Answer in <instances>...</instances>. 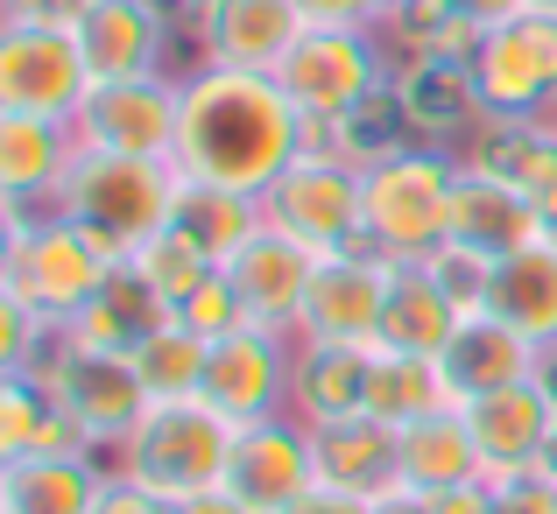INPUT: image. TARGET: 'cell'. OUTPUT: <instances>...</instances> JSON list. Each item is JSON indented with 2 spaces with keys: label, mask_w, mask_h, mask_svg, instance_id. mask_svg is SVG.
Returning a JSON list of instances; mask_svg holds the SVG:
<instances>
[{
  "label": "cell",
  "mask_w": 557,
  "mask_h": 514,
  "mask_svg": "<svg viewBox=\"0 0 557 514\" xmlns=\"http://www.w3.org/2000/svg\"><path fill=\"white\" fill-rule=\"evenodd\" d=\"M177 85H184L177 176L184 184H219V190L269 198L283 184V170L304 155V141H311L297 99L275 85V71L198 64Z\"/></svg>",
  "instance_id": "obj_1"
},
{
  "label": "cell",
  "mask_w": 557,
  "mask_h": 514,
  "mask_svg": "<svg viewBox=\"0 0 557 514\" xmlns=\"http://www.w3.org/2000/svg\"><path fill=\"white\" fill-rule=\"evenodd\" d=\"M177 198H184V176L177 163H149V155H107V149H85L78 170L64 176L50 212L71 218L85 240L99 247L107 261H135L156 233L177 226Z\"/></svg>",
  "instance_id": "obj_2"
},
{
  "label": "cell",
  "mask_w": 557,
  "mask_h": 514,
  "mask_svg": "<svg viewBox=\"0 0 557 514\" xmlns=\"http://www.w3.org/2000/svg\"><path fill=\"white\" fill-rule=\"evenodd\" d=\"M233 437H240V423H226L212 402H198V394H184V402H149L141 423L121 437V473L113 479L156 493V501L198 507V501H212V493H226Z\"/></svg>",
  "instance_id": "obj_3"
},
{
  "label": "cell",
  "mask_w": 557,
  "mask_h": 514,
  "mask_svg": "<svg viewBox=\"0 0 557 514\" xmlns=\"http://www.w3.org/2000/svg\"><path fill=\"white\" fill-rule=\"evenodd\" d=\"M121 261H107L92 240H85L71 218L42 212H8V254H0V303L28 311L36 325H50L57 339L71 331V317L107 289V275Z\"/></svg>",
  "instance_id": "obj_4"
},
{
  "label": "cell",
  "mask_w": 557,
  "mask_h": 514,
  "mask_svg": "<svg viewBox=\"0 0 557 514\" xmlns=\"http://www.w3.org/2000/svg\"><path fill=\"white\" fill-rule=\"evenodd\" d=\"M451 184L459 163L437 149H381L360 170V204H368V254L381 261H431L451 226Z\"/></svg>",
  "instance_id": "obj_5"
},
{
  "label": "cell",
  "mask_w": 557,
  "mask_h": 514,
  "mask_svg": "<svg viewBox=\"0 0 557 514\" xmlns=\"http://www.w3.org/2000/svg\"><path fill=\"white\" fill-rule=\"evenodd\" d=\"M360 155H318L304 149L283 170V184L261 198L269 226H283L289 240H304L311 254H354L368 247V204H360Z\"/></svg>",
  "instance_id": "obj_6"
},
{
  "label": "cell",
  "mask_w": 557,
  "mask_h": 514,
  "mask_svg": "<svg viewBox=\"0 0 557 514\" xmlns=\"http://www.w3.org/2000/svg\"><path fill=\"white\" fill-rule=\"evenodd\" d=\"M275 85L297 99L304 127H354L381 99V50L368 28H304L297 50L275 64Z\"/></svg>",
  "instance_id": "obj_7"
},
{
  "label": "cell",
  "mask_w": 557,
  "mask_h": 514,
  "mask_svg": "<svg viewBox=\"0 0 557 514\" xmlns=\"http://www.w3.org/2000/svg\"><path fill=\"white\" fill-rule=\"evenodd\" d=\"M487 121H550L557 113V14H516L487 28L466 57Z\"/></svg>",
  "instance_id": "obj_8"
},
{
  "label": "cell",
  "mask_w": 557,
  "mask_h": 514,
  "mask_svg": "<svg viewBox=\"0 0 557 514\" xmlns=\"http://www.w3.org/2000/svg\"><path fill=\"white\" fill-rule=\"evenodd\" d=\"M85 99H92V64H85L78 28L0 22V113L71 127Z\"/></svg>",
  "instance_id": "obj_9"
},
{
  "label": "cell",
  "mask_w": 557,
  "mask_h": 514,
  "mask_svg": "<svg viewBox=\"0 0 557 514\" xmlns=\"http://www.w3.org/2000/svg\"><path fill=\"white\" fill-rule=\"evenodd\" d=\"M177 127H184V85L163 71V78H113V85H92V99L78 106L71 135H78V149L177 163Z\"/></svg>",
  "instance_id": "obj_10"
},
{
  "label": "cell",
  "mask_w": 557,
  "mask_h": 514,
  "mask_svg": "<svg viewBox=\"0 0 557 514\" xmlns=\"http://www.w3.org/2000/svg\"><path fill=\"white\" fill-rule=\"evenodd\" d=\"M289 374H297L289 331L233 325L226 339H212V352H205L198 402H212L226 423H269V416H283V402H289Z\"/></svg>",
  "instance_id": "obj_11"
},
{
  "label": "cell",
  "mask_w": 557,
  "mask_h": 514,
  "mask_svg": "<svg viewBox=\"0 0 557 514\" xmlns=\"http://www.w3.org/2000/svg\"><path fill=\"white\" fill-rule=\"evenodd\" d=\"M388 289H395V261L368 254H332L318 261V283L304 297L297 339L304 346H354V352H381V317H388Z\"/></svg>",
  "instance_id": "obj_12"
},
{
  "label": "cell",
  "mask_w": 557,
  "mask_h": 514,
  "mask_svg": "<svg viewBox=\"0 0 557 514\" xmlns=\"http://www.w3.org/2000/svg\"><path fill=\"white\" fill-rule=\"evenodd\" d=\"M318 487V459H311V430L297 416H269V423H240L233 437V465H226V493L247 514H283L289 501Z\"/></svg>",
  "instance_id": "obj_13"
},
{
  "label": "cell",
  "mask_w": 557,
  "mask_h": 514,
  "mask_svg": "<svg viewBox=\"0 0 557 514\" xmlns=\"http://www.w3.org/2000/svg\"><path fill=\"white\" fill-rule=\"evenodd\" d=\"M550 240V218L536 212L530 190H516L508 176L480 170V163H459V184H451V226H445V247H466L480 261H508L522 247Z\"/></svg>",
  "instance_id": "obj_14"
},
{
  "label": "cell",
  "mask_w": 557,
  "mask_h": 514,
  "mask_svg": "<svg viewBox=\"0 0 557 514\" xmlns=\"http://www.w3.org/2000/svg\"><path fill=\"white\" fill-rule=\"evenodd\" d=\"M42 380H50V394L78 416V430L92 437V444H121L141 423V409H149V388H141L127 352H71L57 339V366Z\"/></svg>",
  "instance_id": "obj_15"
},
{
  "label": "cell",
  "mask_w": 557,
  "mask_h": 514,
  "mask_svg": "<svg viewBox=\"0 0 557 514\" xmlns=\"http://www.w3.org/2000/svg\"><path fill=\"white\" fill-rule=\"evenodd\" d=\"M318 261L304 240H289L283 226H261L240 254L226 261V289L240 297L247 325H269V331H289L297 339V317H304V297L318 283Z\"/></svg>",
  "instance_id": "obj_16"
},
{
  "label": "cell",
  "mask_w": 557,
  "mask_h": 514,
  "mask_svg": "<svg viewBox=\"0 0 557 514\" xmlns=\"http://www.w3.org/2000/svg\"><path fill=\"white\" fill-rule=\"evenodd\" d=\"M459 416L480 444L487 479H508V473H536V465H544V444L557 430V394L544 380H516V388H502V394L459 402Z\"/></svg>",
  "instance_id": "obj_17"
},
{
  "label": "cell",
  "mask_w": 557,
  "mask_h": 514,
  "mask_svg": "<svg viewBox=\"0 0 557 514\" xmlns=\"http://www.w3.org/2000/svg\"><path fill=\"white\" fill-rule=\"evenodd\" d=\"M190 36H198L205 64L226 71H275L304 36L297 0H205L190 14Z\"/></svg>",
  "instance_id": "obj_18"
},
{
  "label": "cell",
  "mask_w": 557,
  "mask_h": 514,
  "mask_svg": "<svg viewBox=\"0 0 557 514\" xmlns=\"http://www.w3.org/2000/svg\"><path fill=\"white\" fill-rule=\"evenodd\" d=\"M311 430V459H318V487L332 493H360V501H388L403 493V430L381 416H339V423H304Z\"/></svg>",
  "instance_id": "obj_19"
},
{
  "label": "cell",
  "mask_w": 557,
  "mask_h": 514,
  "mask_svg": "<svg viewBox=\"0 0 557 514\" xmlns=\"http://www.w3.org/2000/svg\"><path fill=\"white\" fill-rule=\"evenodd\" d=\"M85 64H92V85L113 78H163V50H170V14L156 0H99L78 22Z\"/></svg>",
  "instance_id": "obj_20"
},
{
  "label": "cell",
  "mask_w": 557,
  "mask_h": 514,
  "mask_svg": "<svg viewBox=\"0 0 557 514\" xmlns=\"http://www.w3.org/2000/svg\"><path fill=\"white\" fill-rule=\"evenodd\" d=\"M78 135L64 121H28V113H0V198L8 212H28V204L64 190V176L78 170Z\"/></svg>",
  "instance_id": "obj_21"
},
{
  "label": "cell",
  "mask_w": 557,
  "mask_h": 514,
  "mask_svg": "<svg viewBox=\"0 0 557 514\" xmlns=\"http://www.w3.org/2000/svg\"><path fill=\"white\" fill-rule=\"evenodd\" d=\"M99 493H107V479L78 451L0 459V514H99Z\"/></svg>",
  "instance_id": "obj_22"
},
{
  "label": "cell",
  "mask_w": 557,
  "mask_h": 514,
  "mask_svg": "<svg viewBox=\"0 0 557 514\" xmlns=\"http://www.w3.org/2000/svg\"><path fill=\"white\" fill-rule=\"evenodd\" d=\"M473 311L451 303V289L437 283L423 261H395L388 317H381V352H417V360H445V346L459 339V325Z\"/></svg>",
  "instance_id": "obj_23"
},
{
  "label": "cell",
  "mask_w": 557,
  "mask_h": 514,
  "mask_svg": "<svg viewBox=\"0 0 557 514\" xmlns=\"http://www.w3.org/2000/svg\"><path fill=\"white\" fill-rule=\"evenodd\" d=\"M480 311L502 317L508 331H522L536 352L557 346V240H536V247H522V254L494 261Z\"/></svg>",
  "instance_id": "obj_24"
},
{
  "label": "cell",
  "mask_w": 557,
  "mask_h": 514,
  "mask_svg": "<svg viewBox=\"0 0 557 514\" xmlns=\"http://www.w3.org/2000/svg\"><path fill=\"white\" fill-rule=\"evenodd\" d=\"M536 352L522 331H508L502 317H487V311H473L459 325V339L445 346V380H451V394L459 402H480V394H502V388H516V380H536Z\"/></svg>",
  "instance_id": "obj_25"
},
{
  "label": "cell",
  "mask_w": 557,
  "mask_h": 514,
  "mask_svg": "<svg viewBox=\"0 0 557 514\" xmlns=\"http://www.w3.org/2000/svg\"><path fill=\"white\" fill-rule=\"evenodd\" d=\"M170 317H177V311H170V303L135 275V261H121V268L107 275V289L71 317L64 346L71 352H135L156 325H170Z\"/></svg>",
  "instance_id": "obj_26"
},
{
  "label": "cell",
  "mask_w": 557,
  "mask_h": 514,
  "mask_svg": "<svg viewBox=\"0 0 557 514\" xmlns=\"http://www.w3.org/2000/svg\"><path fill=\"white\" fill-rule=\"evenodd\" d=\"M395 459H403V493H417V501H445V493L480 487V479H487V465H480V444H473V430H466L459 409L409 423Z\"/></svg>",
  "instance_id": "obj_27"
},
{
  "label": "cell",
  "mask_w": 557,
  "mask_h": 514,
  "mask_svg": "<svg viewBox=\"0 0 557 514\" xmlns=\"http://www.w3.org/2000/svg\"><path fill=\"white\" fill-rule=\"evenodd\" d=\"M368 374H374V352L304 346L297 339V374H289V409H297V423L360 416V409H368Z\"/></svg>",
  "instance_id": "obj_28"
},
{
  "label": "cell",
  "mask_w": 557,
  "mask_h": 514,
  "mask_svg": "<svg viewBox=\"0 0 557 514\" xmlns=\"http://www.w3.org/2000/svg\"><path fill=\"white\" fill-rule=\"evenodd\" d=\"M445 409H459V394H451V380H445V360H417V352H374L368 416L395 423V430H409V423L445 416Z\"/></svg>",
  "instance_id": "obj_29"
},
{
  "label": "cell",
  "mask_w": 557,
  "mask_h": 514,
  "mask_svg": "<svg viewBox=\"0 0 557 514\" xmlns=\"http://www.w3.org/2000/svg\"><path fill=\"white\" fill-rule=\"evenodd\" d=\"M395 113H403V121H417V127H431V135L473 121V113H480V92H473L466 57H417V64L403 71V85H395Z\"/></svg>",
  "instance_id": "obj_30"
},
{
  "label": "cell",
  "mask_w": 557,
  "mask_h": 514,
  "mask_svg": "<svg viewBox=\"0 0 557 514\" xmlns=\"http://www.w3.org/2000/svg\"><path fill=\"white\" fill-rule=\"evenodd\" d=\"M177 226L190 240L205 247V254L226 268L233 254H240L247 240H255L261 226H269V212H261V198H247V190H219V184H184L177 198Z\"/></svg>",
  "instance_id": "obj_31"
},
{
  "label": "cell",
  "mask_w": 557,
  "mask_h": 514,
  "mask_svg": "<svg viewBox=\"0 0 557 514\" xmlns=\"http://www.w3.org/2000/svg\"><path fill=\"white\" fill-rule=\"evenodd\" d=\"M205 352H212V339L190 331L184 317H170V325H156L127 360H135L149 402H184V394H198V380H205Z\"/></svg>",
  "instance_id": "obj_32"
},
{
  "label": "cell",
  "mask_w": 557,
  "mask_h": 514,
  "mask_svg": "<svg viewBox=\"0 0 557 514\" xmlns=\"http://www.w3.org/2000/svg\"><path fill=\"white\" fill-rule=\"evenodd\" d=\"M135 275H141V283H149L156 297L170 303V311H184V303L198 297L205 283H219V261L205 254V247L190 240L184 226H170V233H156V240L135 254Z\"/></svg>",
  "instance_id": "obj_33"
},
{
  "label": "cell",
  "mask_w": 557,
  "mask_h": 514,
  "mask_svg": "<svg viewBox=\"0 0 557 514\" xmlns=\"http://www.w3.org/2000/svg\"><path fill=\"white\" fill-rule=\"evenodd\" d=\"M50 409H57V394H50V380H42V374H8V380H0V459L36 451Z\"/></svg>",
  "instance_id": "obj_34"
},
{
  "label": "cell",
  "mask_w": 557,
  "mask_h": 514,
  "mask_svg": "<svg viewBox=\"0 0 557 514\" xmlns=\"http://www.w3.org/2000/svg\"><path fill=\"white\" fill-rule=\"evenodd\" d=\"M487 514H557V479H544V473L487 479Z\"/></svg>",
  "instance_id": "obj_35"
},
{
  "label": "cell",
  "mask_w": 557,
  "mask_h": 514,
  "mask_svg": "<svg viewBox=\"0 0 557 514\" xmlns=\"http://www.w3.org/2000/svg\"><path fill=\"white\" fill-rule=\"evenodd\" d=\"M177 317H184V325H190V331H205V339H226V331H233V325H247V311H240V297H233V289H226V268H219V283H205V289H198V297H190V303H184V311H177Z\"/></svg>",
  "instance_id": "obj_36"
},
{
  "label": "cell",
  "mask_w": 557,
  "mask_h": 514,
  "mask_svg": "<svg viewBox=\"0 0 557 514\" xmlns=\"http://www.w3.org/2000/svg\"><path fill=\"white\" fill-rule=\"evenodd\" d=\"M304 28H374L388 22V0H297Z\"/></svg>",
  "instance_id": "obj_37"
},
{
  "label": "cell",
  "mask_w": 557,
  "mask_h": 514,
  "mask_svg": "<svg viewBox=\"0 0 557 514\" xmlns=\"http://www.w3.org/2000/svg\"><path fill=\"white\" fill-rule=\"evenodd\" d=\"M99 0H0V22H42V28H78Z\"/></svg>",
  "instance_id": "obj_38"
},
{
  "label": "cell",
  "mask_w": 557,
  "mask_h": 514,
  "mask_svg": "<svg viewBox=\"0 0 557 514\" xmlns=\"http://www.w3.org/2000/svg\"><path fill=\"white\" fill-rule=\"evenodd\" d=\"M99 514H190L177 501H156V493L127 487V479H107V493H99Z\"/></svg>",
  "instance_id": "obj_39"
},
{
  "label": "cell",
  "mask_w": 557,
  "mask_h": 514,
  "mask_svg": "<svg viewBox=\"0 0 557 514\" xmlns=\"http://www.w3.org/2000/svg\"><path fill=\"white\" fill-rule=\"evenodd\" d=\"M283 514H374V501H360V493H332V487H311L304 501H289Z\"/></svg>",
  "instance_id": "obj_40"
},
{
  "label": "cell",
  "mask_w": 557,
  "mask_h": 514,
  "mask_svg": "<svg viewBox=\"0 0 557 514\" xmlns=\"http://www.w3.org/2000/svg\"><path fill=\"white\" fill-rule=\"evenodd\" d=\"M451 8H459L466 22L480 28V36H487V28H502V22H516V14H530L522 0H451Z\"/></svg>",
  "instance_id": "obj_41"
},
{
  "label": "cell",
  "mask_w": 557,
  "mask_h": 514,
  "mask_svg": "<svg viewBox=\"0 0 557 514\" xmlns=\"http://www.w3.org/2000/svg\"><path fill=\"white\" fill-rule=\"evenodd\" d=\"M190 514H247V507L233 501V493H212V501H198V507H190Z\"/></svg>",
  "instance_id": "obj_42"
},
{
  "label": "cell",
  "mask_w": 557,
  "mask_h": 514,
  "mask_svg": "<svg viewBox=\"0 0 557 514\" xmlns=\"http://www.w3.org/2000/svg\"><path fill=\"white\" fill-rule=\"evenodd\" d=\"M544 479H557V430H550V444H544V465H536Z\"/></svg>",
  "instance_id": "obj_43"
},
{
  "label": "cell",
  "mask_w": 557,
  "mask_h": 514,
  "mask_svg": "<svg viewBox=\"0 0 557 514\" xmlns=\"http://www.w3.org/2000/svg\"><path fill=\"white\" fill-rule=\"evenodd\" d=\"M522 8H530V14H557V0H522Z\"/></svg>",
  "instance_id": "obj_44"
},
{
  "label": "cell",
  "mask_w": 557,
  "mask_h": 514,
  "mask_svg": "<svg viewBox=\"0 0 557 514\" xmlns=\"http://www.w3.org/2000/svg\"><path fill=\"white\" fill-rule=\"evenodd\" d=\"M403 8H417V0H388V22H395V14H403Z\"/></svg>",
  "instance_id": "obj_45"
},
{
  "label": "cell",
  "mask_w": 557,
  "mask_h": 514,
  "mask_svg": "<svg viewBox=\"0 0 557 514\" xmlns=\"http://www.w3.org/2000/svg\"><path fill=\"white\" fill-rule=\"evenodd\" d=\"M544 127H550V135H557V113H550V121H544Z\"/></svg>",
  "instance_id": "obj_46"
}]
</instances>
